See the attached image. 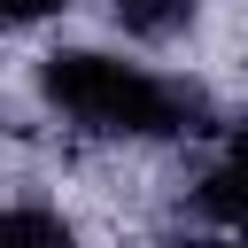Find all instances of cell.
I'll list each match as a JSON object with an SVG mask.
<instances>
[{"mask_svg":"<svg viewBox=\"0 0 248 248\" xmlns=\"http://www.w3.org/2000/svg\"><path fill=\"white\" fill-rule=\"evenodd\" d=\"M39 85H46L54 116H70L78 132H116V140H170V132H202V116H209L194 85L155 78L116 54H93V46L46 54Z\"/></svg>","mask_w":248,"mask_h":248,"instance_id":"obj_1","label":"cell"},{"mask_svg":"<svg viewBox=\"0 0 248 248\" xmlns=\"http://www.w3.org/2000/svg\"><path fill=\"white\" fill-rule=\"evenodd\" d=\"M202 209H209V217H225V225H248V124L232 132L225 163L202 178Z\"/></svg>","mask_w":248,"mask_h":248,"instance_id":"obj_2","label":"cell"},{"mask_svg":"<svg viewBox=\"0 0 248 248\" xmlns=\"http://www.w3.org/2000/svg\"><path fill=\"white\" fill-rule=\"evenodd\" d=\"M0 248H70V225L23 202V209H8V217H0Z\"/></svg>","mask_w":248,"mask_h":248,"instance_id":"obj_3","label":"cell"},{"mask_svg":"<svg viewBox=\"0 0 248 248\" xmlns=\"http://www.w3.org/2000/svg\"><path fill=\"white\" fill-rule=\"evenodd\" d=\"M186 16H194V0H116V23L132 39H170Z\"/></svg>","mask_w":248,"mask_h":248,"instance_id":"obj_4","label":"cell"},{"mask_svg":"<svg viewBox=\"0 0 248 248\" xmlns=\"http://www.w3.org/2000/svg\"><path fill=\"white\" fill-rule=\"evenodd\" d=\"M46 8H62V0H8V16H16V23H31V16H46Z\"/></svg>","mask_w":248,"mask_h":248,"instance_id":"obj_5","label":"cell"},{"mask_svg":"<svg viewBox=\"0 0 248 248\" xmlns=\"http://www.w3.org/2000/svg\"><path fill=\"white\" fill-rule=\"evenodd\" d=\"M178 248H248V240H178Z\"/></svg>","mask_w":248,"mask_h":248,"instance_id":"obj_6","label":"cell"}]
</instances>
